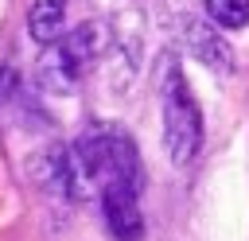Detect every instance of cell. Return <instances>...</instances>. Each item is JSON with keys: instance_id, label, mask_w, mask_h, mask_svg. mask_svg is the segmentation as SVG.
I'll return each mask as SVG.
<instances>
[{"instance_id": "1", "label": "cell", "mask_w": 249, "mask_h": 241, "mask_svg": "<svg viewBox=\"0 0 249 241\" xmlns=\"http://www.w3.org/2000/svg\"><path fill=\"white\" fill-rule=\"evenodd\" d=\"M86 179V187L101 202V218L117 241H144V214H140V152L132 136L117 124H89L70 155H66V187Z\"/></svg>"}, {"instance_id": "2", "label": "cell", "mask_w": 249, "mask_h": 241, "mask_svg": "<svg viewBox=\"0 0 249 241\" xmlns=\"http://www.w3.org/2000/svg\"><path fill=\"white\" fill-rule=\"evenodd\" d=\"M160 105H163V144L175 167H187L198 148H202V113L198 101L191 93V86L183 82V70L175 62H167L163 70V86H160Z\"/></svg>"}, {"instance_id": "3", "label": "cell", "mask_w": 249, "mask_h": 241, "mask_svg": "<svg viewBox=\"0 0 249 241\" xmlns=\"http://www.w3.org/2000/svg\"><path fill=\"white\" fill-rule=\"evenodd\" d=\"M93 51H97L93 23H82V27L66 31L62 39H54L47 47V54L39 58V82H43V89H51V93H74L78 82H82V74H86V66H89V58H93Z\"/></svg>"}, {"instance_id": "4", "label": "cell", "mask_w": 249, "mask_h": 241, "mask_svg": "<svg viewBox=\"0 0 249 241\" xmlns=\"http://www.w3.org/2000/svg\"><path fill=\"white\" fill-rule=\"evenodd\" d=\"M183 35H187V47H191V54L198 58V62H206L210 70H230L233 66V58H230V47L218 39V31L214 27H206V23H198V19H191L187 16V27H183Z\"/></svg>"}, {"instance_id": "5", "label": "cell", "mask_w": 249, "mask_h": 241, "mask_svg": "<svg viewBox=\"0 0 249 241\" xmlns=\"http://www.w3.org/2000/svg\"><path fill=\"white\" fill-rule=\"evenodd\" d=\"M66 0H35L31 12H27V31L35 43L51 47L54 39H62L66 31Z\"/></svg>"}, {"instance_id": "6", "label": "cell", "mask_w": 249, "mask_h": 241, "mask_svg": "<svg viewBox=\"0 0 249 241\" xmlns=\"http://www.w3.org/2000/svg\"><path fill=\"white\" fill-rule=\"evenodd\" d=\"M202 4L218 27H245L249 23V0H202Z\"/></svg>"}, {"instance_id": "7", "label": "cell", "mask_w": 249, "mask_h": 241, "mask_svg": "<svg viewBox=\"0 0 249 241\" xmlns=\"http://www.w3.org/2000/svg\"><path fill=\"white\" fill-rule=\"evenodd\" d=\"M16 93H19V74H16V66H0V105H8Z\"/></svg>"}]
</instances>
